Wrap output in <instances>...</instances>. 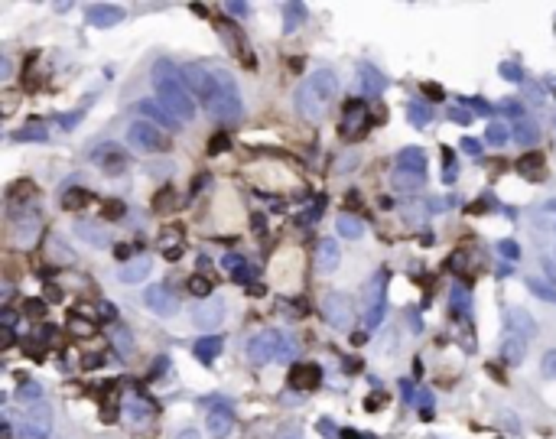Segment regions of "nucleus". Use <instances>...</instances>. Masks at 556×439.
Returning <instances> with one entry per match:
<instances>
[{"mask_svg": "<svg viewBox=\"0 0 556 439\" xmlns=\"http://www.w3.org/2000/svg\"><path fill=\"white\" fill-rule=\"evenodd\" d=\"M183 78L189 85V92L199 98V101L209 108V114L221 124H231V120L241 118V92H237V82L228 68H209V66H192L183 68Z\"/></svg>", "mask_w": 556, "mask_h": 439, "instance_id": "nucleus-1", "label": "nucleus"}, {"mask_svg": "<svg viewBox=\"0 0 556 439\" xmlns=\"http://www.w3.org/2000/svg\"><path fill=\"white\" fill-rule=\"evenodd\" d=\"M338 98V75L332 68H316L293 92V108L303 120H322Z\"/></svg>", "mask_w": 556, "mask_h": 439, "instance_id": "nucleus-2", "label": "nucleus"}, {"mask_svg": "<svg viewBox=\"0 0 556 439\" xmlns=\"http://www.w3.org/2000/svg\"><path fill=\"white\" fill-rule=\"evenodd\" d=\"M153 92H156L160 104L176 120H192L195 118V94L189 92L183 72L173 68V62L163 59V62L153 66Z\"/></svg>", "mask_w": 556, "mask_h": 439, "instance_id": "nucleus-3", "label": "nucleus"}, {"mask_svg": "<svg viewBox=\"0 0 556 439\" xmlns=\"http://www.w3.org/2000/svg\"><path fill=\"white\" fill-rule=\"evenodd\" d=\"M127 144L134 147L137 153H169V147H173L166 130H160L150 120H134L127 127Z\"/></svg>", "mask_w": 556, "mask_h": 439, "instance_id": "nucleus-4", "label": "nucleus"}, {"mask_svg": "<svg viewBox=\"0 0 556 439\" xmlns=\"http://www.w3.org/2000/svg\"><path fill=\"white\" fill-rule=\"evenodd\" d=\"M384 293H388V273L378 271L374 277H371L368 290H364V326L368 329H378L381 319H384V309H388V303H384Z\"/></svg>", "mask_w": 556, "mask_h": 439, "instance_id": "nucleus-5", "label": "nucleus"}, {"mask_svg": "<svg viewBox=\"0 0 556 439\" xmlns=\"http://www.w3.org/2000/svg\"><path fill=\"white\" fill-rule=\"evenodd\" d=\"M280 332L273 329H264L257 332V335L247 338V361L251 364H270V361H277L280 355Z\"/></svg>", "mask_w": 556, "mask_h": 439, "instance_id": "nucleus-6", "label": "nucleus"}, {"mask_svg": "<svg viewBox=\"0 0 556 439\" xmlns=\"http://www.w3.org/2000/svg\"><path fill=\"white\" fill-rule=\"evenodd\" d=\"M10 237L17 247H33L39 237V215L36 211H13L10 218Z\"/></svg>", "mask_w": 556, "mask_h": 439, "instance_id": "nucleus-7", "label": "nucleus"}, {"mask_svg": "<svg viewBox=\"0 0 556 439\" xmlns=\"http://www.w3.org/2000/svg\"><path fill=\"white\" fill-rule=\"evenodd\" d=\"M322 316L332 329H348L352 326V299L345 293H326L322 296Z\"/></svg>", "mask_w": 556, "mask_h": 439, "instance_id": "nucleus-8", "label": "nucleus"}, {"mask_svg": "<svg viewBox=\"0 0 556 439\" xmlns=\"http://www.w3.org/2000/svg\"><path fill=\"white\" fill-rule=\"evenodd\" d=\"M144 303L150 306L153 316H163V319L179 313V296L173 293V287H166V283H153L144 293Z\"/></svg>", "mask_w": 556, "mask_h": 439, "instance_id": "nucleus-9", "label": "nucleus"}, {"mask_svg": "<svg viewBox=\"0 0 556 439\" xmlns=\"http://www.w3.org/2000/svg\"><path fill=\"white\" fill-rule=\"evenodd\" d=\"M137 114H140L144 120H150V124H156L160 130H166V134L183 130V120H176L160 101H150V98H140V101H137Z\"/></svg>", "mask_w": 556, "mask_h": 439, "instance_id": "nucleus-10", "label": "nucleus"}, {"mask_svg": "<svg viewBox=\"0 0 556 439\" xmlns=\"http://www.w3.org/2000/svg\"><path fill=\"white\" fill-rule=\"evenodd\" d=\"M225 299L221 296H211V299H205L199 309H192V322H195V329H202V332H211V329H218L221 322H225Z\"/></svg>", "mask_w": 556, "mask_h": 439, "instance_id": "nucleus-11", "label": "nucleus"}, {"mask_svg": "<svg viewBox=\"0 0 556 439\" xmlns=\"http://www.w3.org/2000/svg\"><path fill=\"white\" fill-rule=\"evenodd\" d=\"M85 20L92 26H98V30H104V26H118L124 20V10L114 7V4H92L85 10Z\"/></svg>", "mask_w": 556, "mask_h": 439, "instance_id": "nucleus-12", "label": "nucleus"}, {"mask_svg": "<svg viewBox=\"0 0 556 439\" xmlns=\"http://www.w3.org/2000/svg\"><path fill=\"white\" fill-rule=\"evenodd\" d=\"M205 420H209V439H228L231 430H235V414H231L228 407H215V410H209Z\"/></svg>", "mask_w": 556, "mask_h": 439, "instance_id": "nucleus-13", "label": "nucleus"}, {"mask_svg": "<svg viewBox=\"0 0 556 439\" xmlns=\"http://www.w3.org/2000/svg\"><path fill=\"white\" fill-rule=\"evenodd\" d=\"M98 166L104 169V173H124V166H127V153L121 150L118 144H104V147H98V153L92 156Z\"/></svg>", "mask_w": 556, "mask_h": 439, "instance_id": "nucleus-14", "label": "nucleus"}, {"mask_svg": "<svg viewBox=\"0 0 556 439\" xmlns=\"http://www.w3.org/2000/svg\"><path fill=\"white\" fill-rule=\"evenodd\" d=\"M342 261V251H338V241L335 237H322L319 247H316V271L319 273H332Z\"/></svg>", "mask_w": 556, "mask_h": 439, "instance_id": "nucleus-15", "label": "nucleus"}, {"mask_svg": "<svg viewBox=\"0 0 556 439\" xmlns=\"http://www.w3.org/2000/svg\"><path fill=\"white\" fill-rule=\"evenodd\" d=\"M319 381H322V368H319V364H293V368H290V384H293L296 390L319 388Z\"/></svg>", "mask_w": 556, "mask_h": 439, "instance_id": "nucleus-16", "label": "nucleus"}, {"mask_svg": "<svg viewBox=\"0 0 556 439\" xmlns=\"http://www.w3.org/2000/svg\"><path fill=\"white\" fill-rule=\"evenodd\" d=\"M150 271H153L150 257H134V261L124 264V267L118 271V280H121V283H127V287H134V283H144V280L150 277Z\"/></svg>", "mask_w": 556, "mask_h": 439, "instance_id": "nucleus-17", "label": "nucleus"}, {"mask_svg": "<svg viewBox=\"0 0 556 439\" xmlns=\"http://www.w3.org/2000/svg\"><path fill=\"white\" fill-rule=\"evenodd\" d=\"M75 235L82 237L85 245H92V247H108V245H111V235L101 228V225H98V221L78 218V221H75Z\"/></svg>", "mask_w": 556, "mask_h": 439, "instance_id": "nucleus-18", "label": "nucleus"}, {"mask_svg": "<svg viewBox=\"0 0 556 439\" xmlns=\"http://www.w3.org/2000/svg\"><path fill=\"white\" fill-rule=\"evenodd\" d=\"M505 319H507V329L517 332V335H524V338L537 335V322L531 319V313H527V309H517V306H511V309L505 313Z\"/></svg>", "mask_w": 556, "mask_h": 439, "instance_id": "nucleus-19", "label": "nucleus"}, {"mask_svg": "<svg viewBox=\"0 0 556 439\" xmlns=\"http://www.w3.org/2000/svg\"><path fill=\"white\" fill-rule=\"evenodd\" d=\"M397 169L400 173H416L423 176V169H426V153L420 147H407V150L397 153Z\"/></svg>", "mask_w": 556, "mask_h": 439, "instance_id": "nucleus-20", "label": "nucleus"}, {"mask_svg": "<svg viewBox=\"0 0 556 439\" xmlns=\"http://www.w3.org/2000/svg\"><path fill=\"white\" fill-rule=\"evenodd\" d=\"M517 169H521L524 179L540 183V179H543V169H547V156H543V153H524L521 160H517Z\"/></svg>", "mask_w": 556, "mask_h": 439, "instance_id": "nucleus-21", "label": "nucleus"}, {"mask_svg": "<svg viewBox=\"0 0 556 439\" xmlns=\"http://www.w3.org/2000/svg\"><path fill=\"white\" fill-rule=\"evenodd\" d=\"M524 355H527V338L517 335V332H507L505 345H501V358H505L507 364H521Z\"/></svg>", "mask_w": 556, "mask_h": 439, "instance_id": "nucleus-22", "label": "nucleus"}, {"mask_svg": "<svg viewBox=\"0 0 556 439\" xmlns=\"http://www.w3.org/2000/svg\"><path fill=\"white\" fill-rule=\"evenodd\" d=\"M358 75H362V92L364 94H381L384 88H388V78L381 75L374 66H362L358 68Z\"/></svg>", "mask_w": 556, "mask_h": 439, "instance_id": "nucleus-23", "label": "nucleus"}, {"mask_svg": "<svg viewBox=\"0 0 556 439\" xmlns=\"http://www.w3.org/2000/svg\"><path fill=\"white\" fill-rule=\"evenodd\" d=\"M156 245H160V251L166 254V261H179V254H183V231L166 228V235H163Z\"/></svg>", "mask_w": 556, "mask_h": 439, "instance_id": "nucleus-24", "label": "nucleus"}, {"mask_svg": "<svg viewBox=\"0 0 556 439\" xmlns=\"http://www.w3.org/2000/svg\"><path fill=\"white\" fill-rule=\"evenodd\" d=\"M335 231L342 237H348V241H354V237L364 235V221L354 218V215H338V218H335Z\"/></svg>", "mask_w": 556, "mask_h": 439, "instance_id": "nucleus-25", "label": "nucleus"}, {"mask_svg": "<svg viewBox=\"0 0 556 439\" xmlns=\"http://www.w3.org/2000/svg\"><path fill=\"white\" fill-rule=\"evenodd\" d=\"M46 251H49V261H56V264H72L75 261V254H72V247L62 241V237H49V245H46Z\"/></svg>", "mask_w": 556, "mask_h": 439, "instance_id": "nucleus-26", "label": "nucleus"}, {"mask_svg": "<svg viewBox=\"0 0 556 439\" xmlns=\"http://www.w3.org/2000/svg\"><path fill=\"white\" fill-rule=\"evenodd\" d=\"M303 20H306V7H303V4H283V30H287V33L299 30Z\"/></svg>", "mask_w": 556, "mask_h": 439, "instance_id": "nucleus-27", "label": "nucleus"}, {"mask_svg": "<svg viewBox=\"0 0 556 439\" xmlns=\"http://www.w3.org/2000/svg\"><path fill=\"white\" fill-rule=\"evenodd\" d=\"M23 423H30V426H36V430H46V433H49V426H52L49 407H33V410H26V414H23Z\"/></svg>", "mask_w": 556, "mask_h": 439, "instance_id": "nucleus-28", "label": "nucleus"}, {"mask_svg": "<svg viewBox=\"0 0 556 439\" xmlns=\"http://www.w3.org/2000/svg\"><path fill=\"white\" fill-rule=\"evenodd\" d=\"M88 202H92V192H88V189H68V192L62 195V209H68V211L85 209Z\"/></svg>", "mask_w": 556, "mask_h": 439, "instance_id": "nucleus-29", "label": "nucleus"}, {"mask_svg": "<svg viewBox=\"0 0 556 439\" xmlns=\"http://www.w3.org/2000/svg\"><path fill=\"white\" fill-rule=\"evenodd\" d=\"M537 137H540V127L533 124V120H521V124L514 127V140H517L521 147L537 144Z\"/></svg>", "mask_w": 556, "mask_h": 439, "instance_id": "nucleus-30", "label": "nucleus"}, {"mask_svg": "<svg viewBox=\"0 0 556 439\" xmlns=\"http://www.w3.org/2000/svg\"><path fill=\"white\" fill-rule=\"evenodd\" d=\"M221 352V338L211 335V338H202V342H195V355L202 358V361H211V358Z\"/></svg>", "mask_w": 556, "mask_h": 439, "instance_id": "nucleus-31", "label": "nucleus"}, {"mask_svg": "<svg viewBox=\"0 0 556 439\" xmlns=\"http://www.w3.org/2000/svg\"><path fill=\"white\" fill-rule=\"evenodd\" d=\"M189 293L199 296V299H209V296H211V280L202 277V273H192V277H189Z\"/></svg>", "mask_w": 556, "mask_h": 439, "instance_id": "nucleus-32", "label": "nucleus"}, {"mask_svg": "<svg viewBox=\"0 0 556 439\" xmlns=\"http://www.w3.org/2000/svg\"><path fill=\"white\" fill-rule=\"evenodd\" d=\"M394 186L397 189H420L423 186V176H416V173H400V169H397Z\"/></svg>", "mask_w": 556, "mask_h": 439, "instance_id": "nucleus-33", "label": "nucleus"}, {"mask_svg": "<svg viewBox=\"0 0 556 439\" xmlns=\"http://www.w3.org/2000/svg\"><path fill=\"white\" fill-rule=\"evenodd\" d=\"M39 397H42V388L36 381H23L17 388V400H39Z\"/></svg>", "mask_w": 556, "mask_h": 439, "instance_id": "nucleus-34", "label": "nucleus"}, {"mask_svg": "<svg viewBox=\"0 0 556 439\" xmlns=\"http://www.w3.org/2000/svg\"><path fill=\"white\" fill-rule=\"evenodd\" d=\"M68 329L75 332V335H94V322L85 319V316H72V319H68Z\"/></svg>", "mask_w": 556, "mask_h": 439, "instance_id": "nucleus-35", "label": "nucleus"}, {"mask_svg": "<svg viewBox=\"0 0 556 439\" xmlns=\"http://www.w3.org/2000/svg\"><path fill=\"white\" fill-rule=\"evenodd\" d=\"M407 118H410L416 127H426V124H430L433 114H430V108H423V104H410V111H407Z\"/></svg>", "mask_w": 556, "mask_h": 439, "instance_id": "nucleus-36", "label": "nucleus"}, {"mask_svg": "<svg viewBox=\"0 0 556 439\" xmlns=\"http://www.w3.org/2000/svg\"><path fill=\"white\" fill-rule=\"evenodd\" d=\"M527 287H531V293H537L540 299H547V303H556V290L553 287H543V283H540V280H527Z\"/></svg>", "mask_w": 556, "mask_h": 439, "instance_id": "nucleus-37", "label": "nucleus"}, {"mask_svg": "<svg viewBox=\"0 0 556 439\" xmlns=\"http://www.w3.org/2000/svg\"><path fill=\"white\" fill-rule=\"evenodd\" d=\"M173 199H176V192L173 189H160V192L153 195V209H160V211H166V209H173Z\"/></svg>", "mask_w": 556, "mask_h": 439, "instance_id": "nucleus-38", "label": "nucleus"}, {"mask_svg": "<svg viewBox=\"0 0 556 439\" xmlns=\"http://www.w3.org/2000/svg\"><path fill=\"white\" fill-rule=\"evenodd\" d=\"M293 358H296V342H293L290 335H283V338H280V355H277V361L287 364V361H293Z\"/></svg>", "mask_w": 556, "mask_h": 439, "instance_id": "nucleus-39", "label": "nucleus"}, {"mask_svg": "<svg viewBox=\"0 0 556 439\" xmlns=\"http://www.w3.org/2000/svg\"><path fill=\"white\" fill-rule=\"evenodd\" d=\"M485 140H488V144H495V147H505V144H507L505 124H491V127H488V134H485Z\"/></svg>", "mask_w": 556, "mask_h": 439, "instance_id": "nucleus-40", "label": "nucleus"}, {"mask_svg": "<svg viewBox=\"0 0 556 439\" xmlns=\"http://www.w3.org/2000/svg\"><path fill=\"white\" fill-rule=\"evenodd\" d=\"M498 254L505 257V261H521V247L514 241H498Z\"/></svg>", "mask_w": 556, "mask_h": 439, "instance_id": "nucleus-41", "label": "nucleus"}, {"mask_svg": "<svg viewBox=\"0 0 556 439\" xmlns=\"http://www.w3.org/2000/svg\"><path fill=\"white\" fill-rule=\"evenodd\" d=\"M540 371L547 374V378H556V348L543 355V361H540Z\"/></svg>", "mask_w": 556, "mask_h": 439, "instance_id": "nucleus-42", "label": "nucleus"}, {"mask_svg": "<svg viewBox=\"0 0 556 439\" xmlns=\"http://www.w3.org/2000/svg\"><path fill=\"white\" fill-rule=\"evenodd\" d=\"M225 271H231V273H241L245 271V257H237V254H225Z\"/></svg>", "mask_w": 556, "mask_h": 439, "instance_id": "nucleus-43", "label": "nucleus"}, {"mask_svg": "<svg viewBox=\"0 0 556 439\" xmlns=\"http://www.w3.org/2000/svg\"><path fill=\"white\" fill-rule=\"evenodd\" d=\"M104 218H124V205L118 202V199H111V202H104Z\"/></svg>", "mask_w": 556, "mask_h": 439, "instance_id": "nucleus-44", "label": "nucleus"}, {"mask_svg": "<svg viewBox=\"0 0 556 439\" xmlns=\"http://www.w3.org/2000/svg\"><path fill=\"white\" fill-rule=\"evenodd\" d=\"M127 410L134 414V423H144L147 416H150V407H147V404H140V400H134V404L127 407Z\"/></svg>", "mask_w": 556, "mask_h": 439, "instance_id": "nucleus-45", "label": "nucleus"}, {"mask_svg": "<svg viewBox=\"0 0 556 439\" xmlns=\"http://www.w3.org/2000/svg\"><path fill=\"white\" fill-rule=\"evenodd\" d=\"M501 72H505L507 82H521V78H524V72L514 66V62H505V66H501Z\"/></svg>", "mask_w": 556, "mask_h": 439, "instance_id": "nucleus-46", "label": "nucleus"}, {"mask_svg": "<svg viewBox=\"0 0 556 439\" xmlns=\"http://www.w3.org/2000/svg\"><path fill=\"white\" fill-rule=\"evenodd\" d=\"M20 436L23 439H46V430H36V426L23 423V426H20Z\"/></svg>", "mask_w": 556, "mask_h": 439, "instance_id": "nucleus-47", "label": "nucleus"}, {"mask_svg": "<svg viewBox=\"0 0 556 439\" xmlns=\"http://www.w3.org/2000/svg\"><path fill=\"white\" fill-rule=\"evenodd\" d=\"M114 342H118V348L121 352H130V348H134V338H130V332H118V335H114Z\"/></svg>", "mask_w": 556, "mask_h": 439, "instance_id": "nucleus-48", "label": "nucleus"}, {"mask_svg": "<svg viewBox=\"0 0 556 439\" xmlns=\"http://www.w3.org/2000/svg\"><path fill=\"white\" fill-rule=\"evenodd\" d=\"M23 313H26V316H42V299H26V303H23Z\"/></svg>", "mask_w": 556, "mask_h": 439, "instance_id": "nucleus-49", "label": "nucleus"}, {"mask_svg": "<svg viewBox=\"0 0 556 439\" xmlns=\"http://www.w3.org/2000/svg\"><path fill=\"white\" fill-rule=\"evenodd\" d=\"M17 140H46V130H20Z\"/></svg>", "mask_w": 556, "mask_h": 439, "instance_id": "nucleus-50", "label": "nucleus"}, {"mask_svg": "<svg viewBox=\"0 0 556 439\" xmlns=\"http://www.w3.org/2000/svg\"><path fill=\"white\" fill-rule=\"evenodd\" d=\"M225 147H228V134H218V137H215V140L209 144V153H221Z\"/></svg>", "mask_w": 556, "mask_h": 439, "instance_id": "nucleus-51", "label": "nucleus"}, {"mask_svg": "<svg viewBox=\"0 0 556 439\" xmlns=\"http://www.w3.org/2000/svg\"><path fill=\"white\" fill-rule=\"evenodd\" d=\"M423 94H430V98H436V101H443V98H446L439 85H423Z\"/></svg>", "mask_w": 556, "mask_h": 439, "instance_id": "nucleus-52", "label": "nucleus"}, {"mask_svg": "<svg viewBox=\"0 0 556 439\" xmlns=\"http://www.w3.org/2000/svg\"><path fill=\"white\" fill-rule=\"evenodd\" d=\"M228 13H231V17H247V4H228Z\"/></svg>", "mask_w": 556, "mask_h": 439, "instance_id": "nucleus-53", "label": "nucleus"}, {"mask_svg": "<svg viewBox=\"0 0 556 439\" xmlns=\"http://www.w3.org/2000/svg\"><path fill=\"white\" fill-rule=\"evenodd\" d=\"M543 267H547V271H550V273H553V277H556V251H550L547 257H543Z\"/></svg>", "mask_w": 556, "mask_h": 439, "instance_id": "nucleus-54", "label": "nucleus"}, {"mask_svg": "<svg viewBox=\"0 0 556 439\" xmlns=\"http://www.w3.org/2000/svg\"><path fill=\"white\" fill-rule=\"evenodd\" d=\"M4 114H13V108H17V94H7V98H4Z\"/></svg>", "mask_w": 556, "mask_h": 439, "instance_id": "nucleus-55", "label": "nucleus"}, {"mask_svg": "<svg viewBox=\"0 0 556 439\" xmlns=\"http://www.w3.org/2000/svg\"><path fill=\"white\" fill-rule=\"evenodd\" d=\"M462 150H469V153H478V140H472V137H465V140H462Z\"/></svg>", "mask_w": 556, "mask_h": 439, "instance_id": "nucleus-56", "label": "nucleus"}, {"mask_svg": "<svg viewBox=\"0 0 556 439\" xmlns=\"http://www.w3.org/2000/svg\"><path fill=\"white\" fill-rule=\"evenodd\" d=\"M176 439H202V436H199V430H183Z\"/></svg>", "mask_w": 556, "mask_h": 439, "instance_id": "nucleus-57", "label": "nucleus"}, {"mask_svg": "<svg viewBox=\"0 0 556 439\" xmlns=\"http://www.w3.org/2000/svg\"><path fill=\"white\" fill-rule=\"evenodd\" d=\"M101 313H104V319H114V306L104 303V306H101Z\"/></svg>", "mask_w": 556, "mask_h": 439, "instance_id": "nucleus-58", "label": "nucleus"}, {"mask_svg": "<svg viewBox=\"0 0 556 439\" xmlns=\"http://www.w3.org/2000/svg\"><path fill=\"white\" fill-rule=\"evenodd\" d=\"M280 439H303V433H299V430H290V433H283Z\"/></svg>", "mask_w": 556, "mask_h": 439, "instance_id": "nucleus-59", "label": "nucleus"}, {"mask_svg": "<svg viewBox=\"0 0 556 439\" xmlns=\"http://www.w3.org/2000/svg\"><path fill=\"white\" fill-rule=\"evenodd\" d=\"M547 211H556V199H553V202H547Z\"/></svg>", "mask_w": 556, "mask_h": 439, "instance_id": "nucleus-60", "label": "nucleus"}]
</instances>
